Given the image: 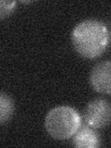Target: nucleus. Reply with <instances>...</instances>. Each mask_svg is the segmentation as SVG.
I'll return each instance as SVG.
<instances>
[{
    "instance_id": "nucleus-1",
    "label": "nucleus",
    "mask_w": 111,
    "mask_h": 148,
    "mask_svg": "<svg viewBox=\"0 0 111 148\" xmlns=\"http://www.w3.org/2000/svg\"><path fill=\"white\" fill-rule=\"evenodd\" d=\"M71 42L76 52L84 58L94 59L105 52L109 43V32L104 22L85 20L71 32Z\"/></svg>"
},
{
    "instance_id": "nucleus-2",
    "label": "nucleus",
    "mask_w": 111,
    "mask_h": 148,
    "mask_svg": "<svg viewBox=\"0 0 111 148\" xmlns=\"http://www.w3.org/2000/svg\"><path fill=\"white\" fill-rule=\"evenodd\" d=\"M81 125L80 114L75 108L69 106H59L51 109L45 119L46 132L57 140L71 138Z\"/></svg>"
},
{
    "instance_id": "nucleus-3",
    "label": "nucleus",
    "mask_w": 111,
    "mask_h": 148,
    "mask_svg": "<svg viewBox=\"0 0 111 148\" xmlns=\"http://www.w3.org/2000/svg\"><path fill=\"white\" fill-rule=\"evenodd\" d=\"M87 125L94 129H103L111 123V103L104 98H96L89 102L83 112Z\"/></svg>"
},
{
    "instance_id": "nucleus-4",
    "label": "nucleus",
    "mask_w": 111,
    "mask_h": 148,
    "mask_svg": "<svg viewBox=\"0 0 111 148\" xmlns=\"http://www.w3.org/2000/svg\"><path fill=\"white\" fill-rule=\"evenodd\" d=\"M90 83L95 92L111 95V61L97 63L90 73Z\"/></svg>"
},
{
    "instance_id": "nucleus-5",
    "label": "nucleus",
    "mask_w": 111,
    "mask_h": 148,
    "mask_svg": "<svg viewBox=\"0 0 111 148\" xmlns=\"http://www.w3.org/2000/svg\"><path fill=\"white\" fill-rule=\"evenodd\" d=\"M72 145L77 148H97L101 145V138L94 128L82 124L72 136Z\"/></svg>"
},
{
    "instance_id": "nucleus-6",
    "label": "nucleus",
    "mask_w": 111,
    "mask_h": 148,
    "mask_svg": "<svg viewBox=\"0 0 111 148\" xmlns=\"http://www.w3.org/2000/svg\"><path fill=\"white\" fill-rule=\"evenodd\" d=\"M14 111L12 99L5 92L0 94V123L2 125L8 122Z\"/></svg>"
},
{
    "instance_id": "nucleus-7",
    "label": "nucleus",
    "mask_w": 111,
    "mask_h": 148,
    "mask_svg": "<svg viewBox=\"0 0 111 148\" xmlns=\"http://www.w3.org/2000/svg\"><path fill=\"white\" fill-rule=\"evenodd\" d=\"M16 1H5V0H2L0 2V18L4 20L5 18L10 15L16 8Z\"/></svg>"
}]
</instances>
